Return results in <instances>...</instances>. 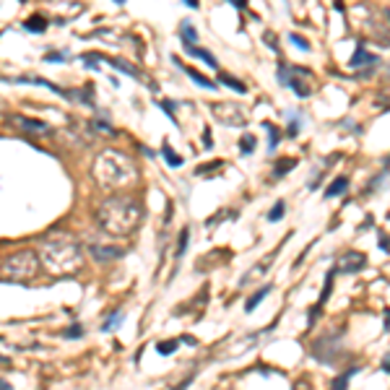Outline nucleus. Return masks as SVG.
I'll list each match as a JSON object with an SVG mask.
<instances>
[{
    "label": "nucleus",
    "mask_w": 390,
    "mask_h": 390,
    "mask_svg": "<svg viewBox=\"0 0 390 390\" xmlns=\"http://www.w3.org/2000/svg\"><path fill=\"white\" fill-rule=\"evenodd\" d=\"M333 276H336V270H330L328 276H325V286H323V294H320V304H325V302H328V297H330V289H333Z\"/></svg>",
    "instance_id": "c85d7f7f"
},
{
    "label": "nucleus",
    "mask_w": 390,
    "mask_h": 390,
    "mask_svg": "<svg viewBox=\"0 0 390 390\" xmlns=\"http://www.w3.org/2000/svg\"><path fill=\"white\" fill-rule=\"evenodd\" d=\"M123 318H125V315H123V312H112V315L107 318V323L102 325V330H104V333H109V330H114L117 325H120V323H123Z\"/></svg>",
    "instance_id": "a878e982"
},
{
    "label": "nucleus",
    "mask_w": 390,
    "mask_h": 390,
    "mask_svg": "<svg viewBox=\"0 0 390 390\" xmlns=\"http://www.w3.org/2000/svg\"><path fill=\"white\" fill-rule=\"evenodd\" d=\"M162 156L167 159V164H169V167H174V169H177V167H182V156H177V153H174V148H172L169 143H164V146H162Z\"/></svg>",
    "instance_id": "412c9836"
},
{
    "label": "nucleus",
    "mask_w": 390,
    "mask_h": 390,
    "mask_svg": "<svg viewBox=\"0 0 390 390\" xmlns=\"http://www.w3.org/2000/svg\"><path fill=\"white\" fill-rule=\"evenodd\" d=\"M143 221V206L135 195H109L96 208V224L109 237H130Z\"/></svg>",
    "instance_id": "f257e3e1"
},
{
    "label": "nucleus",
    "mask_w": 390,
    "mask_h": 390,
    "mask_svg": "<svg viewBox=\"0 0 390 390\" xmlns=\"http://www.w3.org/2000/svg\"><path fill=\"white\" fill-rule=\"evenodd\" d=\"M211 114L221 125H229V128H242L250 120V117L245 114V107L234 104V102H213L211 104Z\"/></svg>",
    "instance_id": "423d86ee"
},
{
    "label": "nucleus",
    "mask_w": 390,
    "mask_h": 390,
    "mask_svg": "<svg viewBox=\"0 0 390 390\" xmlns=\"http://www.w3.org/2000/svg\"><path fill=\"white\" fill-rule=\"evenodd\" d=\"M109 63L117 68V70H123L125 75H130V78H138V81H141V73L135 70V65H130L128 60H123V57H109Z\"/></svg>",
    "instance_id": "dca6fc26"
},
{
    "label": "nucleus",
    "mask_w": 390,
    "mask_h": 390,
    "mask_svg": "<svg viewBox=\"0 0 390 390\" xmlns=\"http://www.w3.org/2000/svg\"><path fill=\"white\" fill-rule=\"evenodd\" d=\"M156 104H159L162 109H164V114L169 117V120L177 125V117H174V102H167V99H159V102H156Z\"/></svg>",
    "instance_id": "c756f323"
},
{
    "label": "nucleus",
    "mask_w": 390,
    "mask_h": 390,
    "mask_svg": "<svg viewBox=\"0 0 390 390\" xmlns=\"http://www.w3.org/2000/svg\"><path fill=\"white\" fill-rule=\"evenodd\" d=\"M219 84H224L226 89L237 91V94H247L245 81H240V78H234V75H229V73H224V70H219Z\"/></svg>",
    "instance_id": "ddd939ff"
},
{
    "label": "nucleus",
    "mask_w": 390,
    "mask_h": 390,
    "mask_svg": "<svg viewBox=\"0 0 390 390\" xmlns=\"http://www.w3.org/2000/svg\"><path fill=\"white\" fill-rule=\"evenodd\" d=\"M180 341H185V343H187V346H195V343H198V341H195V338H192V336H182V338H180Z\"/></svg>",
    "instance_id": "4c0bfd02"
},
{
    "label": "nucleus",
    "mask_w": 390,
    "mask_h": 390,
    "mask_svg": "<svg viewBox=\"0 0 390 390\" xmlns=\"http://www.w3.org/2000/svg\"><path fill=\"white\" fill-rule=\"evenodd\" d=\"M0 390H11V387H8V385H6L3 380H0Z\"/></svg>",
    "instance_id": "79ce46f5"
},
{
    "label": "nucleus",
    "mask_w": 390,
    "mask_h": 390,
    "mask_svg": "<svg viewBox=\"0 0 390 390\" xmlns=\"http://www.w3.org/2000/svg\"><path fill=\"white\" fill-rule=\"evenodd\" d=\"M284 135H289V138H297V135H299V117H297V114H291V123H289V128H286Z\"/></svg>",
    "instance_id": "7c9ffc66"
},
{
    "label": "nucleus",
    "mask_w": 390,
    "mask_h": 390,
    "mask_svg": "<svg viewBox=\"0 0 390 390\" xmlns=\"http://www.w3.org/2000/svg\"><path fill=\"white\" fill-rule=\"evenodd\" d=\"M47 60H50V63H63V60H65V55H55V52H50V55H47Z\"/></svg>",
    "instance_id": "e433bc0d"
},
{
    "label": "nucleus",
    "mask_w": 390,
    "mask_h": 390,
    "mask_svg": "<svg viewBox=\"0 0 390 390\" xmlns=\"http://www.w3.org/2000/svg\"><path fill=\"white\" fill-rule=\"evenodd\" d=\"M91 174L94 180L102 185V187H128L138 180V172H135V164L128 153L117 151V148H107L102 151L94 164H91Z\"/></svg>",
    "instance_id": "7ed1b4c3"
},
{
    "label": "nucleus",
    "mask_w": 390,
    "mask_h": 390,
    "mask_svg": "<svg viewBox=\"0 0 390 390\" xmlns=\"http://www.w3.org/2000/svg\"><path fill=\"white\" fill-rule=\"evenodd\" d=\"M182 3H185L187 8H198V0H182Z\"/></svg>",
    "instance_id": "58836bf2"
},
{
    "label": "nucleus",
    "mask_w": 390,
    "mask_h": 390,
    "mask_svg": "<svg viewBox=\"0 0 390 390\" xmlns=\"http://www.w3.org/2000/svg\"><path fill=\"white\" fill-rule=\"evenodd\" d=\"M177 346H180V341H159L156 343V351H159L162 357H169V354L177 351Z\"/></svg>",
    "instance_id": "393cba45"
},
{
    "label": "nucleus",
    "mask_w": 390,
    "mask_h": 390,
    "mask_svg": "<svg viewBox=\"0 0 390 390\" xmlns=\"http://www.w3.org/2000/svg\"><path fill=\"white\" fill-rule=\"evenodd\" d=\"M39 263H42L52 276H70L84 265V247L73 240L70 234H47L36 247Z\"/></svg>",
    "instance_id": "f03ea898"
},
{
    "label": "nucleus",
    "mask_w": 390,
    "mask_h": 390,
    "mask_svg": "<svg viewBox=\"0 0 390 390\" xmlns=\"http://www.w3.org/2000/svg\"><path fill=\"white\" fill-rule=\"evenodd\" d=\"M348 190V177H336L328 187H325V198H338L341 192Z\"/></svg>",
    "instance_id": "2eb2a0df"
},
{
    "label": "nucleus",
    "mask_w": 390,
    "mask_h": 390,
    "mask_svg": "<svg viewBox=\"0 0 390 390\" xmlns=\"http://www.w3.org/2000/svg\"><path fill=\"white\" fill-rule=\"evenodd\" d=\"M39 255L31 252V250H21V252H13L8 255L3 263H0V273H3L6 279L11 281H29L36 276V270H39Z\"/></svg>",
    "instance_id": "20e7f679"
},
{
    "label": "nucleus",
    "mask_w": 390,
    "mask_h": 390,
    "mask_svg": "<svg viewBox=\"0 0 390 390\" xmlns=\"http://www.w3.org/2000/svg\"><path fill=\"white\" fill-rule=\"evenodd\" d=\"M367 268V258L362 255V252H346L341 260H338V270L341 273H359V270H364Z\"/></svg>",
    "instance_id": "0eeeda50"
},
{
    "label": "nucleus",
    "mask_w": 390,
    "mask_h": 390,
    "mask_svg": "<svg viewBox=\"0 0 390 390\" xmlns=\"http://www.w3.org/2000/svg\"><path fill=\"white\" fill-rule=\"evenodd\" d=\"M382 369H385V372H390V359H385V364H382Z\"/></svg>",
    "instance_id": "a19ab883"
},
{
    "label": "nucleus",
    "mask_w": 390,
    "mask_h": 390,
    "mask_svg": "<svg viewBox=\"0 0 390 390\" xmlns=\"http://www.w3.org/2000/svg\"><path fill=\"white\" fill-rule=\"evenodd\" d=\"M263 130L268 133V138H270V151H273V148L279 146V141L284 138V133H281L276 125H273V123H263Z\"/></svg>",
    "instance_id": "4be33fe9"
},
{
    "label": "nucleus",
    "mask_w": 390,
    "mask_h": 390,
    "mask_svg": "<svg viewBox=\"0 0 390 390\" xmlns=\"http://www.w3.org/2000/svg\"><path fill=\"white\" fill-rule=\"evenodd\" d=\"M229 3L237 8V11H245V8H247V0H229Z\"/></svg>",
    "instance_id": "f704fd0d"
},
{
    "label": "nucleus",
    "mask_w": 390,
    "mask_h": 390,
    "mask_svg": "<svg viewBox=\"0 0 390 390\" xmlns=\"http://www.w3.org/2000/svg\"><path fill=\"white\" fill-rule=\"evenodd\" d=\"M268 294H270V284L260 286V289H258V291H255V294L247 299V304H245V312H252V309H255V307H258V304H260L265 297H268Z\"/></svg>",
    "instance_id": "f3484780"
},
{
    "label": "nucleus",
    "mask_w": 390,
    "mask_h": 390,
    "mask_svg": "<svg viewBox=\"0 0 390 390\" xmlns=\"http://www.w3.org/2000/svg\"><path fill=\"white\" fill-rule=\"evenodd\" d=\"M26 31H31V34H42L45 29H47V21L42 18V16H31V18H26Z\"/></svg>",
    "instance_id": "aec40b11"
},
{
    "label": "nucleus",
    "mask_w": 390,
    "mask_h": 390,
    "mask_svg": "<svg viewBox=\"0 0 390 390\" xmlns=\"http://www.w3.org/2000/svg\"><path fill=\"white\" fill-rule=\"evenodd\" d=\"M221 167H224V162H211V164L198 167V169H195V174H198V177H211V172H216V169H221Z\"/></svg>",
    "instance_id": "cd10ccee"
},
{
    "label": "nucleus",
    "mask_w": 390,
    "mask_h": 390,
    "mask_svg": "<svg viewBox=\"0 0 390 390\" xmlns=\"http://www.w3.org/2000/svg\"><path fill=\"white\" fill-rule=\"evenodd\" d=\"M187 237H190V229H182V234H180V242H177V255L182 258V252L187 250Z\"/></svg>",
    "instance_id": "2f4dec72"
},
{
    "label": "nucleus",
    "mask_w": 390,
    "mask_h": 390,
    "mask_svg": "<svg viewBox=\"0 0 390 390\" xmlns=\"http://www.w3.org/2000/svg\"><path fill=\"white\" fill-rule=\"evenodd\" d=\"M182 70L187 73V78H192V84H198L201 89H206V91H216V81H211V78H206L203 73H198L195 68H190V65H182Z\"/></svg>",
    "instance_id": "f8f14e48"
},
{
    "label": "nucleus",
    "mask_w": 390,
    "mask_h": 390,
    "mask_svg": "<svg viewBox=\"0 0 390 390\" xmlns=\"http://www.w3.org/2000/svg\"><path fill=\"white\" fill-rule=\"evenodd\" d=\"M387 78H390V70H387Z\"/></svg>",
    "instance_id": "a18cd8bd"
},
{
    "label": "nucleus",
    "mask_w": 390,
    "mask_h": 390,
    "mask_svg": "<svg viewBox=\"0 0 390 390\" xmlns=\"http://www.w3.org/2000/svg\"><path fill=\"white\" fill-rule=\"evenodd\" d=\"M180 36H182V42H185V45H195V42H198V31H195V26H192L190 21H182V26H180Z\"/></svg>",
    "instance_id": "a211bd4d"
},
{
    "label": "nucleus",
    "mask_w": 390,
    "mask_h": 390,
    "mask_svg": "<svg viewBox=\"0 0 390 390\" xmlns=\"http://www.w3.org/2000/svg\"><path fill=\"white\" fill-rule=\"evenodd\" d=\"M91 250V255L96 258V260H102V263H107V260H117V258H123V247H117V245H91L89 247Z\"/></svg>",
    "instance_id": "1a4fd4ad"
},
{
    "label": "nucleus",
    "mask_w": 390,
    "mask_h": 390,
    "mask_svg": "<svg viewBox=\"0 0 390 390\" xmlns=\"http://www.w3.org/2000/svg\"><path fill=\"white\" fill-rule=\"evenodd\" d=\"M357 369H351V372H343V375H338L336 380H333V385H330V390H346L348 387V380H351V375H354Z\"/></svg>",
    "instance_id": "bb28decb"
},
{
    "label": "nucleus",
    "mask_w": 390,
    "mask_h": 390,
    "mask_svg": "<svg viewBox=\"0 0 390 390\" xmlns=\"http://www.w3.org/2000/svg\"><path fill=\"white\" fill-rule=\"evenodd\" d=\"M380 250H382V252H390V240H387V237H380Z\"/></svg>",
    "instance_id": "c9c22d12"
},
{
    "label": "nucleus",
    "mask_w": 390,
    "mask_h": 390,
    "mask_svg": "<svg viewBox=\"0 0 390 390\" xmlns=\"http://www.w3.org/2000/svg\"><path fill=\"white\" fill-rule=\"evenodd\" d=\"M279 81L286 84L299 99H307L312 94V86H309V73L307 68H299V65H279Z\"/></svg>",
    "instance_id": "39448f33"
},
{
    "label": "nucleus",
    "mask_w": 390,
    "mask_h": 390,
    "mask_svg": "<svg viewBox=\"0 0 390 390\" xmlns=\"http://www.w3.org/2000/svg\"><path fill=\"white\" fill-rule=\"evenodd\" d=\"M187 47V55H192V57H198V60H203L206 65H211V68H216L219 63H216V57L206 50V47H195V45H185Z\"/></svg>",
    "instance_id": "4468645a"
},
{
    "label": "nucleus",
    "mask_w": 390,
    "mask_h": 390,
    "mask_svg": "<svg viewBox=\"0 0 390 390\" xmlns=\"http://www.w3.org/2000/svg\"><path fill=\"white\" fill-rule=\"evenodd\" d=\"M114 3H125V0H114Z\"/></svg>",
    "instance_id": "c03bdc74"
},
{
    "label": "nucleus",
    "mask_w": 390,
    "mask_h": 390,
    "mask_svg": "<svg viewBox=\"0 0 390 390\" xmlns=\"http://www.w3.org/2000/svg\"><path fill=\"white\" fill-rule=\"evenodd\" d=\"M8 84H34V86H45V89H50V91H55L57 96H63V99H73V94H68L65 89H60V86H55V84H50V81H45V78H34V75H16V78H6Z\"/></svg>",
    "instance_id": "6e6552de"
},
{
    "label": "nucleus",
    "mask_w": 390,
    "mask_h": 390,
    "mask_svg": "<svg viewBox=\"0 0 390 390\" xmlns=\"http://www.w3.org/2000/svg\"><path fill=\"white\" fill-rule=\"evenodd\" d=\"M0 364H8V359H6L3 354H0Z\"/></svg>",
    "instance_id": "37998d69"
},
{
    "label": "nucleus",
    "mask_w": 390,
    "mask_h": 390,
    "mask_svg": "<svg viewBox=\"0 0 390 390\" xmlns=\"http://www.w3.org/2000/svg\"><path fill=\"white\" fill-rule=\"evenodd\" d=\"M284 211H286V203H284V201H276V203H273V208L268 211V221H273V224L281 221V219H284Z\"/></svg>",
    "instance_id": "b1692460"
},
{
    "label": "nucleus",
    "mask_w": 390,
    "mask_h": 390,
    "mask_svg": "<svg viewBox=\"0 0 390 390\" xmlns=\"http://www.w3.org/2000/svg\"><path fill=\"white\" fill-rule=\"evenodd\" d=\"M385 330H390V309H385Z\"/></svg>",
    "instance_id": "ea45409f"
},
{
    "label": "nucleus",
    "mask_w": 390,
    "mask_h": 390,
    "mask_svg": "<svg viewBox=\"0 0 390 390\" xmlns=\"http://www.w3.org/2000/svg\"><path fill=\"white\" fill-rule=\"evenodd\" d=\"M255 146H258V141H255V135H252V133H245V135L240 138V151H242L245 156L255 153Z\"/></svg>",
    "instance_id": "5701e85b"
},
{
    "label": "nucleus",
    "mask_w": 390,
    "mask_h": 390,
    "mask_svg": "<svg viewBox=\"0 0 390 390\" xmlns=\"http://www.w3.org/2000/svg\"><path fill=\"white\" fill-rule=\"evenodd\" d=\"M297 167V159H279L276 162V167H273V177H276V180H281L286 172H291Z\"/></svg>",
    "instance_id": "6ab92c4d"
},
{
    "label": "nucleus",
    "mask_w": 390,
    "mask_h": 390,
    "mask_svg": "<svg viewBox=\"0 0 390 390\" xmlns=\"http://www.w3.org/2000/svg\"><path fill=\"white\" fill-rule=\"evenodd\" d=\"M289 42H294V45H297L299 50H304V52L309 50V42H307L304 36H299V34H289Z\"/></svg>",
    "instance_id": "473e14b6"
},
{
    "label": "nucleus",
    "mask_w": 390,
    "mask_h": 390,
    "mask_svg": "<svg viewBox=\"0 0 390 390\" xmlns=\"http://www.w3.org/2000/svg\"><path fill=\"white\" fill-rule=\"evenodd\" d=\"M78 336H84V330L78 328V325H73V328H68V330H65V338H78Z\"/></svg>",
    "instance_id": "72a5a7b5"
},
{
    "label": "nucleus",
    "mask_w": 390,
    "mask_h": 390,
    "mask_svg": "<svg viewBox=\"0 0 390 390\" xmlns=\"http://www.w3.org/2000/svg\"><path fill=\"white\" fill-rule=\"evenodd\" d=\"M377 63V55H372L369 50H364V47H357V52L351 55V60H348V68H359V65H375Z\"/></svg>",
    "instance_id": "9b49d317"
},
{
    "label": "nucleus",
    "mask_w": 390,
    "mask_h": 390,
    "mask_svg": "<svg viewBox=\"0 0 390 390\" xmlns=\"http://www.w3.org/2000/svg\"><path fill=\"white\" fill-rule=\"evenodd\" d=\"M11 123H16L18 128H24V130H29V133H39V135H45V133L50 130L47 123H42V120H29V117H21V114L11 117Z\"/></svg>",
    "instance_id": "9d476101"
}]
</instances>
